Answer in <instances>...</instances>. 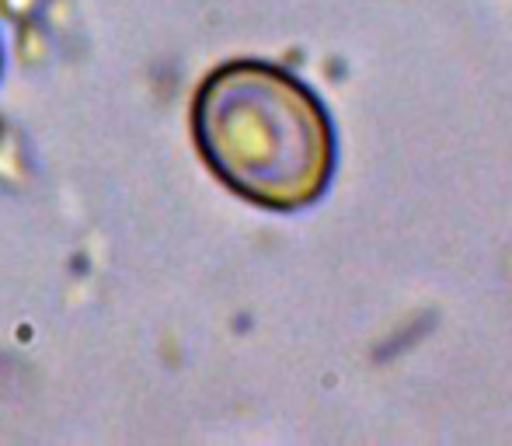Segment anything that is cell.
I'll return each instance as SVG.
<instances>
[{
    "instance_id": "obj_2",
    "label": "cell",
    "mask_w": 512,
    "mask_h": 446,
    "mask_svg": "<svg viewBox=\"0 0 512 446\" xmlns=\"http://www.w3.org/2000/svg\"><path fill=\"white\" fill-rule=\"evenodd\" d=\"M0 74H4V46H0Z\"/></svg>"
},
{
    "instance_id": "obj_1",
    "label": "cell",
    "mask_w": 512,
    "mask_h": 446,
    "mask_svg": "<svg viewBox=\"0 0 512 446\" xmlns=\"http://www.w3.org/2000/svg\"><path fill=\"white\" fill-rule=\"evenodd\" d=\"M192 136L206 168L265 210H304L335 175L328 109L297 74L265 60L223 63L199 84Z\"/></svg>"
}]
</instances>
